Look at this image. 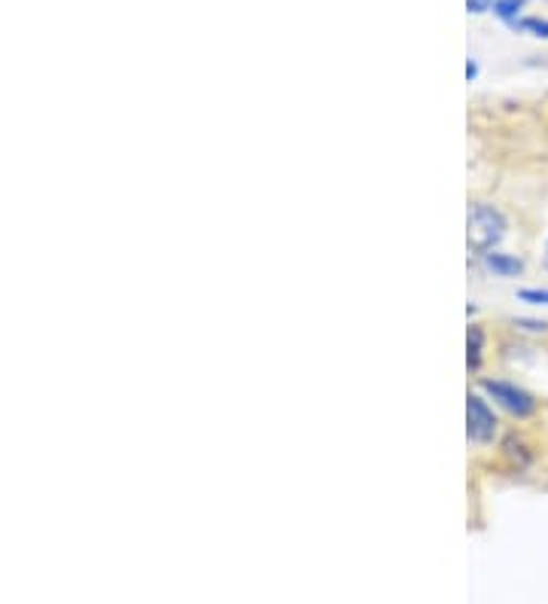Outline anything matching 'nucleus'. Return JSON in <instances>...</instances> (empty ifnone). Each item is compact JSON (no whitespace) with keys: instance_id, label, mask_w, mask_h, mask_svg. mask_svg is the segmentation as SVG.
<instances>
[{"instance_id":"1","label":"nucleus","mask_w":548,"mask_h":604,"mask_svg":"<svg viewBox=\"0 0 548 604\" xmlns=\"http://www.w3.org/2000/svg\"><path fill=\"white\" fill-rule=\"evenodd\" d=\"M506 230H509V223L494 205H485V201L472 205L470 220H466V242H470L472 254L487 257L490 250H497V245L506 238Z\"/></svg>"},{"instance_id":"2","label":"nucleus","mask_w":548,"mask_h":604,"mask_svg":"<svg viewBox=\"0 0 548 604\" xmlns=\"http://www.w3.org/2000/svg\"><path fill=\"white\" fill-rule=\"evenodd\" d=\"M485 391L490 394V397H494V400L500 403L506 412H512L515 419H531L533 412H536V400H533L524 387L512 385V382H502V379H487Z\"/></svg>"},{"instance_id":"3","label":"nucleus","mask_w":548,"mask_h":604,"mask_svg":"<svg viewBox=\"0 0 548 604\" xmlns=\"http://www.w3.org/2000/svg\"><path fill=\"white\" fill-rule=\"evenodd\" d=\"M466 434L472 443H490L497 434V416L478 394L466 397Z\"/></svg>"},{"instance_id":"4","label":"nucleus","mask_w":548,"mask_h":604,"mask_svg":"<svg viewBox=\"0 0 548 604\" xmlns=\"http://www.w3.org/2000/svg\"><path fill=\"white\" fill-rule=\"evenodd\" d=\"M485 266L494 275H500V279H512V275H521V272H524V260L509 257V254H497V250L487 254Z\"/></svg>"},{"instance_id":"5","label":"nucleus","mask_w":548,"mask_h":604,"mask_svg":"<svg viewBox=\"0 0 548 604\" xmlns=\"http://www.w3.org/2000/svg\"><path fill=\"white\" fill-rule=\"evenodd\" d=\"M482 348H485V333H482V326H470V336H466V363H470V370H478V363H482Z\"/></svg>"},{"instance_id":"6","label":"nucleus","mask_w":548,"mask_h":604,"mask_svg":"<svg viewBox=\"0 0 548 604\" xmlns=\"http://www.w3.org/2000/svg\"><path fill=\"white\" fill-rule=\"evenodd\" d=\"M515 28L533 34V37L548 40V19H521V22H515Z\"/></svg>"},{"instance_id":"7","label":"nucleus","mask_w":548,"mask_h":604,"mask_svg":"<svg viewBox=\"0 0 548 604\" xmlns=\"http://www.w3.org/2000/svg\"><path fill=\"white\" fill-rule=\"evenodd\" d=\"M518 299L527 306H548V287H524L518 291Z\"/></svg>"},{"instance_id":"8","label":"nucleus","mask_w":548,"mask_h":604,"mask_svg":"<svg viewBox=\"0 0 548 604\" xmlns=\"http://www.w3.org/2000/svg\"><path fill=\"white\" fill-rule=\"evenodd\" d=\"M524 7V0H497L494 3V13L500 19H506V22H518V10Z\"/></svg>"},{"instance_id":"9","label":"nucleus","mask_w":548,"mask_h":604,"mask_svg":"<svg viewBox=\"0 0 548 604\" xmlns=\"http://www.w3.org/2000/svg\"><path fill=\"white\" fill-rule=\"evenodd\" d=\"M490 7H494V0H466V10H470V13H475V16L487 13Z\"/></svg>"},{"instance_id":"10","label":"nucleus","mask_w":548,"mask_h":604,"mask_svg":"<svg viewBox=\"0 0 548 604\" xmlns=\"http://www.w3.org/2000/svg\"><path fill=\"white\" fill-rule=\"evenodd\" d=\"M466 77H470V79H475V77H478V64H475V62H470V64H466Z\"/></svg>"},{"instance_id":"11","label":"nucleus","mask_w":548,"mask_h":604,"mask_svg":"<svg viewBox=\"0 0 548 604\" xmlns=\"http://www.w3.org/2000/svg\"><path fill=\"white\" fill-rule=\"evenodd\" d=\"M543 263H546V269H548V242H546V254H543Z\"/></svg>"}]
</instances>
